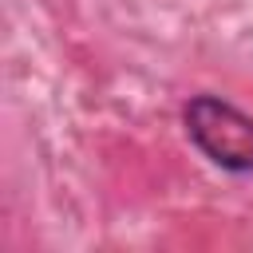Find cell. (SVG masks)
I'll return each mask as SVG.
<instances>
[{
    "label": "cell",
    "mask_w": 253,
    "mask_h": 253,
    "mask_svg": "<svg viewBox=\"0 0 253 253\" xmlns=\"http://www.w3.org/2000/svg\"><path fill=\"white\" fill-rule=\"evenodd\" d=\"M182 126L190 146L225 174H253V115L225 95L202 91L182 107Z\"/></svg>",
    "instance_id": "6da1fadb"
}]
</instances>
